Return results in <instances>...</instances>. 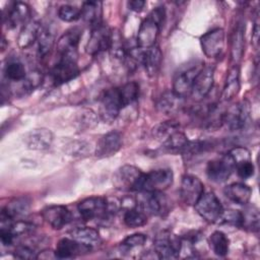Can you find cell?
Wrapping results in <instances>:
<instances>
[{
    "label": "cell",
    "instance_id": "obj_1",
    "mask_svg": "<svg viewBox=\"0 0 260 260\" xmlns=\"http://www.w3.org/2000/svg\"><path fill=\"white\" fill-rule=\"evenodd\" d=\"M203 67L204 63L200 60L189 62L181 66L176 71L173 78V92L180 99L190 95L194 80Z\"/></svg>",
    "mask_w": 260,
    "mask_h": 260
},
{
    "label": "cell",
    "instance_id": "obj_2",
    "mask_svg": "<svg viewBox=\"0 0 260 260\" xmlns=\"http://www.w3.org/2000/svg\"><path fill=\"white\" fill-rule=\"evenodd\" d=\"M153 246L157 258L176 259L182 251L183 240L169 231H162L155 236Z\"/></svg>",
    "mask_w": 260,
    "mask_h": 260
},
{
    "label": "cell",
    "instance_id": "obj_3",
    "mask_svg": "<svg viewBox=\"0 0 260 260\" xmlns=\"http://www.w3.org/2000/svg\"><path fill=\"white\" fill-rule=\"evenodd\" d=\"M144 173L131 165L120 167L113 176L114 186L121 191H140Z\"/></svg>",
    "mask_w": 260,
    "mask_h": 260
},
{
    "label": "cell",
    "instance_id": "obj_4",
    "mask_svg": "<svg viewBox=\"0 0 260 260\" xmlns=\"http://www.w3.org/2000/svg\"><path fill=\"white\" fill-rule=\"evenodd\" d=\"M122 109H124V106L118 87L110 88L105 91L100 101V118L105 123L110 124L117 119Z\"/></svg>",
    "mask_w": 260,
    "mask_h": 260
},
{
    "label": "cell",
    "instance_id": "obj_5",
    "mask_svg": "<svg viewBox=\"0 0 260 260\" xmlns=\"http://www.w3.org/2000/svg\"><path fill=\"white\" fill-rule=\"evenodd\" d=\"M194 207L197 213L204 220L210 223L218 222L223 212L222 204L213 192L203 193L200 199L194 205Z\"/></svg>",
    "mask_w": 260,
    "mask_h": 260
},
{
    "label": "cell",
    "instance_id": "obj_6",
    "mask_svg": "<svg viewBox=\"0 0 260 260\" xmlns=\"http://www.w3.org/2000/svg\"><path fill=\"white\" fill-rule=\"evenodd\" d=\"M174 180L171 169H157L144 174L139 192H162L168 189Z\"/></svg>",
    "mask_w": 260,
    "mask_h": 260
},
{
    "label": "cell",
    "instance_id": "obj_7",
    "mask_svg": "<svg viewBox=\"0 0 260 260\" xmlns=\"http://www.w3.org/2000/svg\"><path fill=\"white\" fill-rule=\"evenodd\" d=\"M250 117V104L241 101L231 106L222 115V124L231 131L243 129Z\"/></svg>",
    "mask_w": 260,
    "mask_h": 260
},
{
    "label": "cell",
    "instance_id": "obj_8",
    "mask_svg": "<svg viewBox=\"0 0 260 260\" xmlns=\"http://www.w3.org/2000/svg\"><path fill=\"white\" fill-rule=\"evenodd\" d=\"M136 204L147 215H162L168 210L169 202L162 192H139Z\"/></svg>",
    "mask_w": 260,
    "mask_h": 260
},
{
    "label": "cell",
    "instance_id": "obj_9",
    "mask_svg": "<svg viewBox=\"0 0 260 260\" xmlns=\"http://www.w3.org/2000/svg\"><path fill=\"white\" fill-rule=\"evenodd\" d=\"M77 209L80 216L86 221L98 218H106L110 216L108 211L107 197H87L78 203Z\"/></svg>",
    "mask_w": 260,
    "mask_h": 260
},
{
    "label": "cell",
    "instance_id": "obj_10",
    "mask_svg": "<svg viewBox=\"0 0 260 260\" xmlns=\"http://www.w3.org/2000/svg\"><path fill=\"white\" fill-rule=\"evenodd\" d=\"M234 170V160L229 155V153H226L221 157H217L208 161L206 166V175L210 181L215 183H222L230 178Z\"/></svg>",
    "mask_w": 260,
    "mask_h": 260
},
{
    "label": "cell",
    "instance_id": "obj_11",
    "mask_svg": "<svg viewBox=\"0 0 260 260\" xmlns=\"http://www.w3.org/2000/svg\"><path fill=\"white\" fill-rule=\"evenodd\" d=\"M111 34L112 30L104 23L91 28L89 39L85 46V52L90 56H95L106 50H109Z\"/></svg>",
    "mask_w": 260,
    "mask_h": 260
},
{
    "label": "cell",
    "instance_id": "obj_12",
    "mask_svg": "<svg viewBox=\"0 0 260 260\" xmlns=\"http://www.w3.org/2000/svg\"><path fill=\"white\" fill-rule=\"evenodd\" d=\"M79 74V67L76 59L59 58L58 62L51 69L50 75L55 85H61L74 79Z\"/></svg>",
    "mask_w": 260,
    "mask_h": 260
},
{
    "label": "cell",
    "instance_id": "obj_13",
    "mask_svg": "<svg viewBox=\"0 0 260 260\" xmlns=\"http://www.w3.org/2000/svg\"><path fill=\"white\" fill-rule=\"evenodd\" d=\"M224 30L220 27L213 28L200 38V45L203 53L208 58L218 57L224 49Z\"/></svg>",
    "mask_w": 260,
    "mask_h": 260
},
{
    "label": "cell",
    "instance_id": "obj_14",
    "mask_svg": "<svg viewBox=\"0 0 260 260\" xmlns=\"http://www.w3.org/2000/svg\"><path fill=\"white\" fill-rule=\"evenodd\" d=\"M214 81V68L211 66H205L196 76L190 96L196 101L200 102L204 100L212 89Z\"/></svg>",
    "mask_w": 260,
    "mask_h": 260
},
{
    "label": "cell",
    "instance_id": "obj_15",
    "mask_svg": "<svg viewBox=\"0 0 260 260\" xmlns=\"http://www.w3.org/2000/svg\"><path fill=\"white\" fill-rule=\"evenodd\" d=\"M203 193L204 185L200 179L193 175L183 176L180 187V196L185 204L194 206Z\"/></svg>",
    "mask_w": 260,
    "mask_h": 260
},
{
    "label": "cell",
    "instance_id": "obj_16",
    "mask_svg": "<svg viewBox=\"0 0 260 260\" xmlns=\"http://www.w3.org/2000/svg\"><path fill=\"white\" fill-rule=\"evenodd\" d=\"M81 31L78 28H71L64 32L57 41V54L59 58L77 60V49Z\"/></svg>",
    "mask_w": 260,
    "mask_h": 260
},
{
    "label": "cell",
    "instance_id": "obj_17",
    "mask_svg": "<svg viewBox=\"0 0 260 260\" xmlns=\"http://www.w3.org/2000/svg\"><path fill=\"white\" fill-rule=\"evenodd\" d=\"M160 25L149 15L141 22L137 38H136V44L137 47L146 50L154 46L157 36L159 34Z\"/></svg>",
    "mask_w": 260,
    "mask_h": 260
},
{
    "label": "cell",
    "instance_id": "obj_18",
    "mask_svg": "<svg viewBox=\"0 0 260 260\" xmlns=\"http://www.w3.org/2000/svg\"><path fill=\"white\" fill-rule=\"evenodd\" d=\"M43 219L55 230L65 226L72 218L70 210L64 205H50L45 207L42 212Z\"/></svg>",
    "mask_w": 260,
    "mask_h": 260
},
{
    "label": "cell",
    "instance_id": "obj_19",
    "mask_svg": "<svg viewBox=\"0 0 260 260\" xmlns=\"http://www.w3.org/2000/svg\"><path fill=\"white\" fill-rule=\"evenodd\" d=\"M122 135L118 131L104 134L96 143L95 155L98 157H109L117 153L122 147Z\"/></svg>",
    "mask_w": 260,
    "mask_h": 260
},
{
    "label": "cell",
    "instance_id": "obj_20",
    "mask_svg": "<svg viewBox=\"0 0 260 260\" xmlns=\"http://www.w3.org/2000/svg\"><path fill=\"white\" fill-rule=\"evenodd\" d=\"M30 208V201L26 197H17L9 201L1 211V223H11L20 216L25 215Z\"/></svg>",
    "mask_w": 260,
    "mask_h": 260
},
{
    "label": "cell",
    "instance_id": "obj_21",
    "mask_svg": "<svg viewBox=\"0 0 260 260\" xmlns=\"http://www.w3.org/2000/svg\"><path fill=\"white\" fill-rule=\"evenodd\" d=\"M24 142L29 149L45 150L52 145L53 133L47 128H36L25 134Z\"/></svg>",
    "mask_w": 260,
    "mask_h": 260
},
{
    "label": "cell",
    "instance_id": "obj_22",
    "mask_svg": "<svg viewBox=\"0 0 260 260\" xmlns=\"http://www.w3.org/2000/svg\"><path fill=\"white\" fill-rule=\"evenodd\" d=\"M29 16V7L24 2H12L4 14L5 24L13 28L22 22H26Z\"/></svg>",
    "mask_w": 260,
    "mask_h": 260
},
{
    "label": "cell",
    "instance_id": "obj_23",
    "mask_svg": "<svg viewBox=\"0 0 260 260\" xmlns=\"http://www.w3.org/2000/svg\"><path fill=\"white\" fill-rule=\"evenodd\" d=\"M42 31V24L37 19H28L22 26L17 37V45L20 49H26L30 47L36 41H38L39 36Z\"/></svg>",
    "mask_w": 260,
    "mask_h": 260
},
{
    "label": "cell",
    "instance_id": "obj_24",
    "mask_svg": "<svg viewBox=\"0 0 260 260\" xmlns=\"http://www.w3.org/2000/svg\"><path fill=\"white\" fill-rule=\"evenodd\" d=\"M162 61V54L158 47H151L146 50H142L141 64L143 65L145 72L148 76H155L160 68Z\"/></svg>",
    "mask_w": 260,
    "mask_h": 260
},
{
    "label": "cell",
    "instance_id": "obj_25",
    "mask_svg": "<svg viewBox=\"0 0 260 260\" xmlns=\"http://www.w3.org/2000/svg\"><path fill=\"white\" fill-rule=\"evenodd\" d=\"M89 250V248L79 244L72 238H63L58 242L55 253L57 258L66 259L75 257L82 252H88Z\"/></svg>",
    "mask_w": 260,
    "mask_h": 260
},
{
    "label": "cell",
    "instance_id": "obj_26",
    "mask_svg": "<svg viewBox=\"0 0 260 260\" xmlns=\"http://www.w3.org/2000/svg\"><path fill=\"white\" fill-rule=\"evenodd\" d=\"M70 238L78 242L79 244L91 249L95 246H99L101 243V236L99 232L89 226L76 228L69 232Z\"/></svg>",
    "mask_w": 260,
    "mask_h": 260
},
{
    "label": "cell",
    "instance_id": "obj_27",
    "mask_svg": "<svg viewBox=\"0 0 260 260\" xmlns=\"http://www.w3.org/2000/svg\"><path fill=\"white\" fill-rule=\"evenodd\" d=\"M223 193L228 199L239 205H246L250 201L252 190L243 183H232L223 189Z\"/></svg>",
    "mask_w": 260,
    "mask_h": 260
},
{
    "label": "cell",
    "instance_id": "obj_28",
    "mask_svg": "<svg viewBox=\"0 0 260 260\" xmlns=\"http://www.w3.org/2000/svg\"><path fill=\"white\" fill-rule=\"evenodd\" d=\"M241 82H240V68L238 64H235L229 71L224 86L222 89L221 98L223 101H231L234 99L240 91Z\"/></svg>",
    "mask_w": 260,
    "mask_h": 260
},
{
    "label": "cell",
    "instance_id": "obj_29",
    "mask_svg": "<svg viewBox=\"0 0 260 260\" xmlns=\"http://www.w3.org/2000/svg\"><path fill=\"white\" fill-rule=\"evenodd\" d=\"M102 3L96 1H86L81 7V17L91 26V28L102 24Z\"/></svg>",
    "mask_w": 260,
    "mask_h": 260
},
{
    "label": "cell",
    "instance_id": "obj_30",
    "mask_svg": "<svg viewBox=\"0 0 260 260\" xmlns=\"http://www.w3.org/2000/svg\"><path fill=\"white\" fill-rule=\"evenodd\" d=\"M212 148V143L206 140H195V141H188L187 145L182 151L183 158L185 161L193 160L194 158L203 155L207 151H209Z\"/></svg>",
    "mask_w": 260,
    "mask_h": 260
},
{
    "label": "cell",
    "instance_id": "obj_31",
    "mask_svg": "<svg viewBox=\"0 0 260 260\" xmlns=\"http://www.w3.org/2000/svg\"><path fill=\"white\" fill-rule=\"evenodd\" d=\"M189 139L181 131L177 130L162 142V149L169 153H182Z\"/></svg>",
    "mask_w": 260,
    "mask_h": 260
},
{
    "label": "cell",
    "instance_id": "obj_32",
    "mask_svg": "<svg viewBox=\"0 0 260 260\" xmlns=\"http://www.w3.org/2000/svg\"><path fill=\"white\" fill-rule=\"evenodd\" d=\"M241 214H242L241 228H244L251 232L259 231L260 215H259V210L255 205L246 204V207L244 208L243 211H241Z\"/></svg>",
    "mask_w": 260,
    "mask_h": 260
},
{
    "label": "cell",
    "instance_id": "obj_33",
    "mask_svg": "<svg viewBox=\"0 0 260 260\" xmlns=\"http://www.w3.org/2000/svg\"><path fill=\"white\" fill-rule=\"evenodd\" d=\"M208 244L212 252L219 257H223L229 253V238L225 236L224 233L220 231H215L209 236Z\"/></svg>",
    "mask_w": 260,
    "mask_h": 260
},
{
    "label": "cell",
    "instance_id": "obj_34",
    "mask_svg": "<svg viewBox=\"0 0 260 260\" xmlns=\"http://www.w3.org/2000/svg\"><path fill=\"white\" fill-rule=\"evenodd\" d=\"M55 45V32L50 28H42L38 39V54L40 58H46Z\"/></svg>",
    "mask_w": 260,
    "mask_h": 260
},
{
    "label": "cell",
    "instance_id": "obj_35",
    "mask_svg": "<svg viewBox=\"0 0 260 260\" xmlns=\"http://www.w3.org/2000/svg\"><path fill=\"white\" fill-rule=\"evenodd\" d=\"M181 100L182 99L177 96L173 92V90H167L162 92L161 95L158 98L156 103V108L159 112L164 113L165 115H168L177 110Z\"/></svg>",
    "mask_w": 260,
    "mask_h": 260
},
{
    "label": "cell",
    "instance_id": "obj_36",
    "mask_svg": "<svg viewBox=\"0 0 260 260\" xmlns=\"http://www.w3.org/2000/svg\"><path fill=\"white\" fill-rule=\"evenodd\" d=\"M123 220L128 228H139L146 224L147 214L136 205L134 207L126 209L123 216Z\"/></svg>",
    "mask_w": 260,
    "mask_h": 260
},
{
    "label": "cell",
    "instance_id": "obj_37",
    "mask_svg": "<svg viewBox=\"0 0 260 260\" xmlns=\"http://www.w3.org/2000/svg\"><path fill=\"white\" fill-rule=\"evenodd\" d=\"M4 74L8 80L14 82H21L27 76L24 65L18 60H10L5 65Z\"/></svg>",
    "mask_w": 260,
    "mask_h": 260
},
{
    "label": "cell",
    "instance_id": "obj_38",
    "mask_svg": "<svg viewBox=\"0 0 260 260\" xmlns=\"http://www.w3.org/2000/svg\"><path fill=\"white\" fill-rule=\"evenodd\" d=\"M244 51V28L241 23L237 25L236 29L234 30L233 38H232V60L236 63H238L242 56Z\"/></svg>",
    "mask_w": 260,
    "mask_h": 260
},
{
    "label": "cell",
    "instance_id": "obj_39",
    "mask_svg": "<svg viewBox=\"0 0 260 260\" xmlns=\"http://www.w3.org/2000/svg\"><path fill=\"white\" fill-rule=\"evenodd\" d=\"M109 51L112 57H114L115 59L124 61L127 54V50L124 45L123 38L119 30H112Z\"/></svg>",
    "mask_w": 260,
    "mask_h": 260
},
{
    "label": "cell",
    "instance_id": "obj_40",
    "mask_svg": "<svg viewBox=\"0 0 260 260\" xmlns=\"http://www.w3.org/2000/svg\"><path fill=\"white\" fill-rule=\"evenodd\" d=\"M179 130V123L176 121H166L157 124L152 129V136L158 140L164 142L170 135Z\"/></svg>",
    "mask_w": 260,
    "mask_h": 260
},
{
    "label": "cell",
    "instance_id": "obj_41",
    "mask_svg": "<svg viewBox=\"0 0 260 260\" xmlns=\"http://www.w3.org/2000/svg\"><path fill=\"white\" fill-rule=\"evenodd\" d=\"M118 89L124 108L135 102L139 94V85L135 81L125 83L124 85L118 87Z\"/></svg>",
    "mask_w": 260,
    "mask_h": 260
},
{
    "label": "cell",
    "instance_id": "obj_42",
    "mask_svg": "<svg viewBox=\"0 0 260 260\" xmlns=\"http://www.w3.org/2000/svg\"><path fill=\"white\" fill-rule=\"evenodd\" d=\"M99 123V118L90 109H82L77 116V124L81 130L94 128Z\"/></svg>",
    "mask_w": 260,
    "mask_h": 260
},
{
    "label": "cell",
    "instance_id": "obj_43",
    "mask_svg": "<svg viewBox=\"0 0 260 260\" xmlns=\"http://www.w3.org/2000/svg\"><path fill=\"white\" fill-rule=\"evenodd\" d=\"M58 17L66 22H72L81 17V8L72 5H62L58 9Z\"/></svg>",
    "mask_w": 260,
    "mask_h": 260
},
{
    "label": "cell",
    "instance_id": "obj_44",
    "mask_svg": "<svg viewBox=\"0 0 260 260\" xmlns=\"http://www.w3.org/2000/svg\"><path fill=\"white\" fill-rule=\"evenodd\" d=\"M145 242H146V236L141 233H137V234H133V235H130L127 238H125L122 241L120 246H121L122 250L128 252L134 248L143 246Z\"/></svg>",
    "mask_w": 260,
    "mask_h": 260
},
{
    "label": "cell",
    "instance_id": "obj_45",
    "mask_svg": "<svg viewBox=\"0 0 260 260\" xmlns=\"http://www.w3.org/2000/svg\"><path fill=\"white\" fill-rule=\"evenodd\" d=\"M66 151L70 155L82 156L90 152V144L85 141H73L67 145Z\"/></svg>",
    "mask_w": 260,
    "mask_h": 260
},
{
    "label": "cell",
    "instance_id": "obj_46",
    "mask_svg": "<svg viewBox=\"0 0 260 260\" xmlns=\"http://www.w3.org/2000/svg\"><path fill=\"white\" fill-rule=\"evenodd\" d=\"M218 222L229 223V224H233V225L241 228V224H242L241 211L234 210V209H228V210L223 209V212H222Z\"/></svg>",
    "mask_w": 260,
    "mask_h": 260
},
{
    "label": "cell",
    "instance_id": "obj_47",
    "mask_svg": "<svg viewBox=\"0 0 260 260\" xmlns=\"http://www.w3.org/2000/svg\"><path fill=\"white\" fill-rule=\"evenodd\" d=\"M235 170L237 171L238 176L241 179H249L254 175V165L251 159L241 161L235 166Z\"/></svg>",
    "mask_w": 260,
    "mask_h": 260
},
{
    "label": "cell",
    "instance_id": "obj_48",
    "mask_svg": "<svg viewBox=\"0 0 260 260\" xmlns=\"http://www.w3.org/2000/svg\"><path fill=\"white\" fill-rule=\"evenodd\" d=\"M229 155L232 157V159L234 160L235 166L241 161H245V160H249L251 159V154L250 151L242 146H238V147H234L233 149H231L229 152Z\"/></svg>",
    "mask_w": 260,
    "mask_h": 260
},
{
    "label": "cell",
    "instance_id": "obj_49",
    "mask_svg": "<svg viewBox=\"0 0 260 260\" xmlns=\"http://www.w3.org/2000/svg\"><path fill=\"white\" fill-rule=\"evenodd\" d=\"M14 257L18 259H38V255L35 250L26 245L18 246L14 250Z\"/></svg>",
    "mask_w": 260,
    "mask_h": 260
},
{
    "label": "cell",
    "instance_id": "obj_50",
    "mask_svg": "<svg viewBox=\"0 0 260 260\" xmlns=\"http://www.w3.org/2000/svg\"><path fill=\"white\" fill-rule=\"evenodd\" d=\"M145 4L146 3L143 0H133V1L128 2V7H129V9H131L135 12H140L144 8Z\"/></svg>",
    "mask_w": 260,
    "mask_h": 260
}]
</instances>
